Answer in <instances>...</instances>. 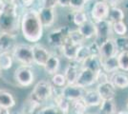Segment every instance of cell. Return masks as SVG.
I'll return each instance as SVG.
<instances>
[{
	"label": "cell",
	"instance_id": "obj_1",
	"mask_svg": "<svg viewBox=\"0 0 128 114\" xmlns=\"http://www.w3.org/2000/svg\"><path fill=\"white\" fill-rule=\"evenodd\" d=\"M20 32L28 42L36 44L41 40L44 28L40 22L36 9H29L23 12L20 18Z\"/></svg>",
	"mask_w": 128,
	"mask_h": 114
},
{
	"label": "cell",
	"instance_id": "obj_2",
	"mask_svg": "<svg viewBox=\"0 0 128 114\" xmlns=\"http://www.w3.org/2000/svg\"><path fill=\"white\" fill-rule=\"evenodd\" d=\"M26 11L21 5H14L4 1L0 11V33L16 34L20 31V18Z\"/></svg>",
	"mask_w": 128,
	"mask_h": 114
},
{
	"label": "cell",
	"instance_id": "obj_3",
	"mask_svg": "<svg viewBox=\"0 0 128 114\" xmlns=\"http://www.w3.org/2000/svg\"><path fill=\"white\" fill-rule=\"evenodd\" d=\"M54 87L50 82L46 80H41L38 82L32 88L30 96L28 97L32 103L38 105L39 108H41L44 103H46L48 100L54 96Z\"/></svg>",
	"mask_w": 128,
	"mask_h": 114
},
{
	"label": "cell",
	"instance_id": "obj_4",
	"mask_svg": "<svg viewBox=\"0 0 128 114\" xmlns=\"http://www.w3.org/2000/svg\"><path fill=\"white\" fill-rule=\"evenodd\" d=\"M14 60L19 63L20 66L32 67L34 65L32 57V48L31 45L17 44L12 51Z\"/></svg>",
	"mask_w": 128,
	"mask_h": 114
},
{
	"label": "cell",
	"instance_id": "obj_5",
	"mask_svg": "<svg viewBox=\"0 0 128 114\" xmlns=\"http://www.w3.org/2000/svg\"><path fill=\"white\" fill-rule=\"evenodd\" d=\"M14 80L19 87H28L32 86L34 82V73L32 67L19 66L14 73Z\"/></svg>",
	"mask_w": 128,
	"mask_h": 114
},
{
	"label": "cell",
	"instance_id": "obj_6",
	"mask_svg": "<svg viewBox=\"0 0 128 114\" xmlns=\"http://www.w3.org/2000/svg\"><path fill=\"white\" fill-rule=\"evenodd\" d=\"M96 26V35L95 38V41L98 45H100L105 40L111 38L112 35V23L109 22L107 19L100 20V21L95 22Z\"/></svg>",
	"mask_w": 128,
	"mask_h": 114
},
{
	"label": "cell",
	"instance_id": "obj_7",
	"mask_svg": "<svg viewBox=\"0 0 128 114\" xmlns=\"http://www.w3.org/2000/svg\"><path fill=\"white\" fill-rule=\"evenodd\" d=\"M109 8H110V6L105 1H96V2H95L92 6L90 11H89L90 19L94 22L107 19L108 12H109Z\"/></svg>",
	"mask_w": 128,
	"mask_h": 114
},
{
	"label": "cell",
	"instance_id": "obj_8",
	"mask_svg": "<svg viewBox=\"0 0 128 114\" xmlns=\"http://www.w3.org/2000/svg\"><path fill=\"white\" fill-rule=\"evenodd\" d=\"M86 88L78 86L76 84H67L65 87L61 88L60 94L65 99H67L70 102H73L75 100H78L83 97Z\"/></svg>",
	"mask_w": 128,
	"mask_h": 114
},
{
	"label": "cell",
	"instance_id": "obj_9",
	"mask_svg": "<svg viewBox=\"0 0 128 114\" xmlns=\"http://www.w3.org/2000/svg\"><path fill=\"white\" fill-rule=\"evenodd\" d=\"M32 48V57H34V64L38 67H44L49 57L51 56V52L46 47L39 43L34 44Z\"/></svg>",
	"mask_w": 128,
	"mask_h": 114
},
{
	"label": "cell",
	"instance_id": "obj_10",
	"mask_svg": "<svg viewBox=\"0 0 128 114\" xmlns=\"http://www.w3.org/2000/svg\"><path fill=\"white\" fill-rule=\"evenodd\" d=\"M76 84L83 88H88L96 84V73L85 68H80V74Z\"/></svg>",
	"mask_w": 128,
	"mask_h": 114
},
{
	"label": "cell",
	"instance_id": "obj_11",
	"mask_svg": "<svg viewBox=\"0 0 128 114\" xmlns=\"http://www.w3.org/2000/svg\"><path fill=\"white\" fill-rule=\"evenodd\" d=\"M17 35L12 33H0V52H12L17 43Z\"/></svg>",
	"mask_w": 128,
	"mask_h": 114
},
{
	"label": "cell",
	"instance_id": "obj_12",
	"mask_svg": "<svg viewBox=\"0 0 128 114\" xmlns=\"http://www.w3.org/2000/svg\"><path fill=\"white\" fill-rule=\"evenodd\" d=\"M38 11V16H39V19H40V22L42 24L43 28H50L54 24V21H56L54 9L39 7Z\"/></svg>",
	"mask_w": 128,
	"mask_h": 114
},
{
	"label": "cell",
	"instance_id": "obj_13",
	"mask_svg": "<svg viewBox=\"0 0 128 114\" xmlns=\"http://www.w3.org/2000/svg\"><path fill=\"white\" fill-rule=\"evenodd\" d=\"M118 52L114 42V38L111 37L105 40L100 45V59H106L113 56H116Z\"/></svg>",
	"mask_w": 128,
	"mask_h": 114
},
{
	"label": "cell",
	"instance_id": "obj_14",
	"mask_svg": "<svg viewBox=\"0 0 128 114\" xmlns=\"http://www.w3.org/2000/svg\"><path fill=\"white\" fill-rule=\"evenodd\" d=\"M109 82L116 89H126L128 88V74L122 71H118L109 76Z\"/></svg>",
	"mask_w": 128,
	"mask_h": 114
},
{
	"label": "cell",
	"instance_id": "obj_15",
	"mask_svg": "<svg viewBox=\"0 0 128 114\" xmlns=\"http://www.w3.org/2000/svg\"><path fill=\"white\" fill-rule=\"evenodd\" d=\"M96 90L100 96L102 101H105V100H114L117 89L110 82H106L96 85Z\"/></svg>",
	"mask_w": 128,
	"mask_h": 114
},
{
	"label": "cell",
	"instance_id": "obj_16",
	"mask_svg": "<svg viewBox=\"0 0 128 114\" xmlns=\"http://www.w3.org/2000/svg\"><path fill=\"white\" fill-rule=\"evenodd\" d=\"M76 30L81 34V36L84 38L85 41L95 40L96 35V26H95V22L92 21L91 19L87 20L85 23H83L82 25H80V27H78Z\"/></svg>",
	"mask_w": 128,
	"mask_h": 114
},
{
	"label": "cell",
	"instance_id": "obj_17",
	"mask_svg": "<svg viewBox=\"0 0 128 114\" xmlns=\"http://www.w3.org/2000/svg\"><path fill=\"white\" fill-rule=\"evenodd\" d=\"M80 65L76 63L75 61H71L69 64L66 66L63 74L65 76L67 84H76L78 74H80Z\"/></svg>",
	"mask_w": 128,
	"mask_h": 114
},
{
	"label": "cell",
	"instance_id": "obj_18",
	"mask_svg": "<svg viewBox=\"0 0 128 114\" xmlns=\"http://www.w3.org/2000/svg\"><path fill=\"white\" fill-rule=\"evenodd\" d=\"M78 47L80 46L73 43L69 39V37H66L63 46L59 49V50H60L61 54L63 55L66 59L70 60V61H75Z\"/></svg>",
	"mask_w": 128,
	"mask_h": 114
},
{
	"label": "cell",
	"instance_id": "obj_19",
	"mask_svg": "<svg viewBox=\"0 0 128 114\" xmlns=\"http://www.w3.org/2000/svg\"><path fill=\"white\" fill-rule=\"evenodd\" d=\"M65 39H66V37L60 33L58 28V29H54L53 31H51L48 33V36H47L49 45L56 49H59L63 46Z\"/></svg>",
	"mask_w": 128,
	"mask_h": 114
},
{
	"label": "cell",
	"instance_id": "obj_20",
	"mask_svg": "<svg viewBox=\"0 0 128 114\" xmlns=\"http://www.w3.org/2000/svg\"><path fill=\"white\" fill-rule=\"evenodd\" d=\"M82 99L88 108L89 107H100L102 102V98L98 95V91L93 88H91V89L86 88V91Z\"/></svg>",
	"mask_w": 128,
	"mask_h": 114
},
{
	"label": "cell",
	"instance_id": "obj_21",
	"mask_svg": "<svg viewBox=\"0 0 128 114\" xmlns=\"http://www.w3.org/2000/svg\"><path fill=\"white\" fill-rule=\"evenodd\" d=\"M80 68H85L96 73L102 70V59L98 55H90L87 59L80 64Z\"/></svg>",
	"mask_w": 128,
	"mask_h": 114
},
{
	"label": "cell",
	"instance_id": "obj_22",
	"mask_svg": "<svg viewBox=\"0 0 128 114\" xmlns=\"http://www.w3.org/2000/svg\"><path fill=\"white\" fill-rule=\"evenodd\" d=\"M125 19V11L122 8L118 6H110L109 8V12L107 20L111 23H117V22L124 21Z\"/></svg>",
	"mask_w": 128,
	"mask_h": 114
},
{
	"label": "cell",
	"instance_id": "obj_23",
	"mask_svg": "<svg viewBox=\"0 0 128 114\" xmlns=\"http://www.w3.org/2000/svg\"><path fill=\"white\" fill-rule=\"evenodd\" d=\"M43 68L49 75H54V74L58 73L59 68H60V58L58 55L51 54V56L49 57V59L47 60L46 64Z\"/></svg>",
	"mask_w": 128,
	"mask_h": 114
},
{
	"label": "cell",
	"instance_id": "obj_24",
	"mask_svg": "<svg viewBox=\"0 0 128 114\" xmlns=\"http://www.w3.org/2000/svg\"><path fill=\"white\" fill-rule=\"evenodd\" d=\"M16 98L10 91L5 89H0V108L11 109L16 106Z\"/></svg>",
	"mask_w": 128,
	"mask_h": 114
},
{
	"label": "cell",
	"instance_id": "obj_25",
	"mask_svg": "<svg viewBox=\"0 0 128 114\" xmlns=\"http://www.w3.org/2000/svg\"><path fill=\"white\" fill-rule=\"evenodd\" d=\"M102 70L108 73L109 75L120 71L117 55L110 57V58H106V59H102Z\"/></svg>",
	"mask_w": 128,
	"mask_h": 114
},
{
	"label": "cell",
	"instance_id": "obj_26",
	"mask_svg": "<svg viewBox=\"0 0 128 114\" xmlns=\"http://www.w3.org/2000/svg\"><path fill=\"white\" fill-rule=\"evenodd\" d=\"M54 106L62 112L63 114H69L70 110H71V102L68 101L59 93V94H56L54 95Z\"/></svg>",
	"mask_w": 128,
	"mask_h": 114
},
{
	"label": "cell",
	"instance_id": "obj_27",
	"mask_svg": "<svg viewBox=\"0 0 128 114\" xmlns=\"http://www.w3.org/2000/svg\"><path fill=\"white\" fill-rule=\"evenodd\" d=\"M72 22L74 23V25L76 27H80V25H82L83 23H85L87 20L90 19V17L88 15V13L84 10H78V11H73L71 14Z\"/></svg>",
	"mask_w": 128,
	"mask_h": 114
},
{
	"label": "cell",
	"instance_id": "obj_28",
	"mask_svg": "<svg viewBox=\"0 0 128 114\" xmlns=\"http://www.w3.org/2000/svg\"><path fill=\"white\" fill-rule=\"evenodd\" d=\"M14 57L12 52H0V71H9L14 65Z\"/></svg>",
	"mask_w": 128,
	"mask_h": 114
},
{
	"label": "cell",
	"instance_id": "obj_29",
	"mask_svg": "<svg viewBox=\"0 0 128 114\" xmlns=\"http://www.w3.org/2000/svg\"><path fill=\"white\" fill-rule=\"evenodd\" d=\"M117 107L115 104V100H105L102 101L100 106L98 114H116Z\"/></svg>",
	"mask_w": 128,
	"mask_h": 114
},
{
	"label": "cell",
	"instance_id": "obj_30",
	"mask_svg": "<svg viewBox=\"0 0 128 114\" xmlns=\"http://www.w3.org/2000/svg\"><path fill=\"white\" fill-rule=\"evenodd\" d=\"M90 55H91V52H90V49H89V47H88V44H82V45H80V47H78V52H76V55L75 62L78 63V65H80Z\"/></svg>",
	"mask_w": 128,
	"mask_h": 114
},
{
	"label": "cell",
	"instance_id": "obj_31",
	"mask_svg": "<svg viewBox=\"0 0 128 114\" xmlns=\"http://www.w3.org/2000/svg\"><path fill=\"white\" fill-rule=\"evenodd\" d=\"M71 109L75 114H87L88 107L86 106L83 99H78L71 102Z\"/></svg>",
	"mask_w": 128,
	"mask_h": 114
},
{
	"label": "cell",
	"instance_id": "obj_32",
	"mask_svg": "<svg viewBox=\"0 0 128 114\" xmlns=\"http://www.w3.org/2000/svg\"><path fill=\"white\" fill-rule=\"evenodd\" d=\"M114 42L116 45L118 52H123V51H127L128 52V36H117L114 38Z\"/></svg>",
	"mask_w": 128,
	"mask_h": 114
},
{
	"label": "cell",
	"instance_id": "obj_33",
	"mask_svg": "<svg viewBox=\"0 0 128 114\" xmlns=\"http://www.w3.org/2000/svg\"><path fill=\"white\" fill-rule=\"evenodd\" d=\"M128 32V27L124 21L117 22L112 24V33L117 36H124Z\"/></svg>",
	"mask_w": 128,
	"mask_h": 114
},
{
	"label": "cell",
	"instance_id": "obj_34",
	"mask_svg": "<svg viewBox=\"0 0 128 114\" xmlns=\"http://www.w3.org/2000/svg\"><path fill=\"white\" fill-rule=\"evenodd\" d=\"M118 63V69L120 71L123 72H128V52H118L117 54Z\"/></svg>",
	"mask_w": 128,
	"mask_h": 114
},
{
	"label": "cell",
	"instance_id": "obj_35",
	"mask_svg": "<svg viewBox=\"0 0 128 114\" xmlns=\"http://www.w3.org/2000/svg\"><path fill=\"white\" fill-rule=\"evenodd\" d=\"M51 82H52V84H53L54 87H60V88H62V87H65L67 85V82H66L64 74L63 73H59V72L52 75Z\"/></svg>",
	"mask_w": 128,
	"mask_h": 114
},
{
	"label": "cell",
	"instance_id": "obj_36",
	"mask_svg": "<svg viewBox=\"0 0 128 114\" xmlns=\"http://www.w3.org/2000/svg\"><path fill=\"white\" fill-rule=\"evenodd\" d=\"M36 114H63L54 105H49L39 108Z\"/></svg>",
	"mask_w": 128,
	"mask_h": 114
},
{
	"label": "cell",
	"instance_id": "obj_37",
	"mask_svg": "<svg viewBox=\"0 0 128 114\" xmlns=\"http://www.w3.org/2000/svg\"><path fill=\"white\" fill-rule=\"evenodd\" d=\"M69 39L73 42L74 44H76V45H82V44H85V40L84 38L81 36V34L78 33V30H72V32L70 33L69 34Z\"/></svg>",
	"mask_w": 128,
	"mask_h": 114
},
{
	"label": "cell",
	"instance_id": "obj_38",
	"mask_svg": "<svg viewBox=\"0 0 128 114\" xmlns=\"http://www.w3.org/2000/svg\"><path fill=\"white\" fill-rule=\"evenodd\" d=\"M87 0H70L69 8L73 11H78V10H84V7Z\"/></svg>",
	"mask_w": 128,
	"mask_h": 114
},
{
	"label": "cell",
	"instance_id": "obj_39",
	"mask_svg": "<svg viewBox=\"0 0 128 114\" xmlns=\"http://www.w3.org/2000/svg\"><path fill=\"white\" fill-rule=\"evenodd\" d=\"M109 74L106 73L105 71H103L102 70H100V71H98L96 73V84H102V83H106L109 82Z\"/></svg>",
	"mask_w": 128,
	"mask_h": 114
},
{
	"label": "cell",
	"instance_id": "obj_40",
	"mask_svg": "<svg viewBox=\"0 0 128 114\" xmlns=\"http://www.w3.org/2000/svg\"><path fill=\"white\" fill-rule=\"evenodd\" d=\"M88 47L90 49L91 55H98L100 56V45L96 43L95 40H93L90 44H88Z\"/></svg>",
	"mask_w": 128,
	"mask_h": 114
},
{
	"label": "cell",
	"instance_id": "obj_41",
	"mask_svg": "<svg viewBox=\"0 0 128 114\" xmlns=\"http://www.w3.org/2000/svg\"><path fill=\"white\" fill-rule=\"evenodd\" d=\"M58 6V0H41V6L44 8L54 9Z\"/></svg>",
	"mask_w": 128,
	"mask_h": 114
},
{
	"label": "cell",
	"instance_id": "obj_42",
	"mask_svg": "<svg viewBox=\"0 0 128 114\" xmlns=\"http://www.w3.org/2000/svg\"><path fill=\"white\" fill-rule=\"evenodd\" d=\"M36 2V0H20V4L25 10L32 9Z\"/></svg>",
	"mask_w": 128,
	"mask_h": 114
},
{
	"label": "cell",
	"instance_id": "obj_43",
	"mask_svg": "<svg viewBox=\"0 0 128 114\" xmlns=\"http://www.w3.org/2000/svg\"><path fill=\"white\" fill-rule=\"evenodd\" d=\"M70 4V0H58V6L61 8H68Z\"/></svg>",
	"mask_w": 128,
	"mask_h": 114
},
{
	"label": "cell",
	"instance_id": "obj_44",
	"mask_svg": "<svg viewBox=\"0 0 128 114\" xmlns=\"http://www.w3.org/2000/svg\"><path fill=\"white\" fill-rule=\"evenodd\" d=\"M0 114H11L10 113V109L0 108Z\"/></svg>",
	"mask_w": 128,
	"mask_h": 114
},
{
	"label": "cell",
	"instance_id": "obj_45",
	"mask_svg": "<svg viewBox=\"0 0 128 114\" xmlns=\"http://www.w3.org/2000/svg\"><path fill=\"white\" fill-rule=\"evenodd\" d=\"M116 114H128V110H120Z\"/></svg>",
	"mask_w": 128,
	"mask_h": 114
},
{
	"label": "cell",
	"instance_id": "obj_46",
	"mask_svg": "<svg viewBox=\"0 0 128 114\" xmlns=\"http://www.w3.org/2000/svg\"><path fill=\"white\" fill-rule=\"evenodd\" d=\"M3 6H4V0H0V11H2Z\"/></svg>",
	"mask_w": 128,
	"mask_h": 114
},
{
	"label": "cell",
	"instance_id": "obj_47",
	"mask_svg": "<svg viewBox=\"0 0 128 114\" xmlns=\"http://www.w3.org/2000/svg\"><path fill=\"white\" fill-rule=\"evenodd\" d=\"M94 2H96V1H104V0H93Z\"/></svg>",
	"mask_w": 128,
	"mask_h": 114
},
{
	"label": "cell",
	"instance_id": "obj_48",
	"mask_svg": "<svg viewBox=\"0 0 128 114\" xmlns=\"http://www.w3.org/2000/svg\"><path fill=\"white\" fill-rule=\"evenodd\" d=\"M126 109H127V110H128V102H127V104H126Z\"/></svg>",
	"mask_w": 128,
	"mask_h": 114
},
{
	"label": "cell",
	"instance_id": "obj_49",
	"mask_svg": "<svg viewBox=\"0 0 128 114\" xmlns=\"http://www.w3.org/2000/svg\"><path fill=\"white\" fill-rule=\"evenodd\" d=\"M23 114H26V113H23Z\"/></svg>",
	"mask_w": 128,
	"mask_h": 114
},
{
	"label": "cell",
	"instance_id": "obj_50",
	"mask_svg": "<svg viewBox=\"0 0 128 114\" xmlns=\"http://www.w3.org/2000/svg\"><path fill=\"white\" fill-rule=\"evenodd\" d=\"M0 72H1V71H0Z\"/></svg>",
	"mask_w": 128,
	"mask_h": 114
}]
</instances>
